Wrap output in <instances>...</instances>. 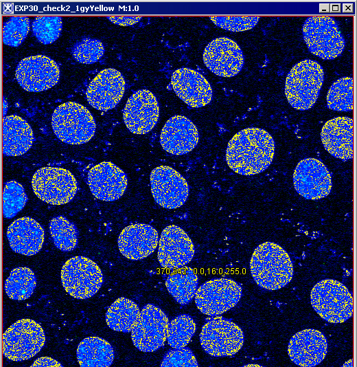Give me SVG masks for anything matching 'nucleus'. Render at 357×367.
<instances>
[{
    "label": "nucleus",
    "instance_id": "obj_1",
    "mask_svg": "<svg viewBox=\"0 0 357 367\" xmlns=\"http://www.w3.org/2000/svg\"><path fill=\"white\" fill-rule=\"evenodd\" d=\"M275 142L264 129L246 128L229 140L226 150L228 166L241 175H253L264 171L271 164Z\"/></svg>",
    "mask_w": 357,
    "mask_h": 367
},
{
    "label": "nucleus",
    "instance_id": "obj_2",
    "mask_svg": "<svg viewBox=\"0 0 357 367\" xmlns=\"http://www.w3.org/2000/svg\"><path fill=\"white\" fill-rule=\"evenodd\" d=\"M250 271L262 288L277 290L288 284L293 276V266L288 254L278 244L264 242L254 250Z\"/></svg>",
    "mask_w": 357,
    "mask_h": 367
},
{
    "label": "nucleus",
    "instance_id": "obj_3",
    "mask_svg": "<svg viewBox=\"0 0 357 367\" xmlns=\"http://www.w3.org/2000/svg\"><path fill=\"white\" fill-rule=\"evenodd\" d=\"M323 80V69L316 61L306 59L295 65L288 74L285 83V94L289 104L301 111L312 107Z\"/></svg>",
    "mask_w": 357,
    "mask_h": 367
},
{
    "label": "nucleus",
    "instance_id": "obj_4",
    "mask_svg": "<svg viewBox=\"0 0 357 367\" xmlns=\"http://www.w3.org/2000/svg\"><path fill=\"white\" fill-rule=\"evenodd\" d=\"M51 126L56 136L69 144H82L94 135L95 122L90 111L83 105L67 102L54 111Z\"/></svg>",
    "mask_w": 357,
    "mask_h": 367
},
{
    "label": "nucleus",
    "instance_id": "obj_5",
    "mask_svg": "<svg viewBox=\"0 0 357 367\" xmlns=\"http://www.w3.org/2000/svg\"><path fill=\"white\" fill-rule=\"evenodd\" d=\"M314 311L325 321L342 323L353 314V298L347 288L334 279L318 282L310 293Z\"/></svg>",
    "mask_w": 357,
    "mask_h": 367
},
{
    "label": "nucleus",
    "instance_id": "obj_6",
    "mask_svg": "<svg viewBox=\"0 0 357 367\" xmlns=\"http://www.w3.org/2000/svg\"><path fill=\"white\" fill-rule=\"evenodd\" d=\"M303 36L309 51L324 60L334 59L345 48V41L336 21L328 16L308 18L303 25Z\"/></svg>",
    "mask_w": 357,
    "mask_h": 367
},
{
    "label": "nucleus",
    "instance_id": "obj_7",
    "mask_svg": "<svg viewBox=\"0 0 357 367\" xmlns=\"http://www.w3.org/2000/svg\"><path fill=\"white\" fill-rule=\"evenodd\" d=\"M45 342V335L42 326L33 320L21 319L3 334V354L12 361L27 360L40 352Z\"/></svg>",
    "mask_w": 357,
    "mask_h": 367
},
{
    "label": "nucleus",
    "instance_id": "obj_8",
    "mask_svg": "<svg viewBox=\"0 0 357 367\" xmlns=\"http://www.w3.org/2000/svg\"><path fill=\"white\" fill-rule=\"evenodd\" d=\"M64 289L76 299H88L94 296L103 282L99 266L91 259L76 256L67 260L61 269Z\"/></svg>",
    "mask_w": 357,
    "mask_h": 367
},
{
    "label": "nucleus",
    "instance_id": "obj_9",
    "mask_svg": "<svg viewBox=\"0 0 357 367\" xmlns=\"http://www.w3.org/2000/svg\"><path fill=\"white\" fill-rule=\"evenodd\" d=\"M36 196L44 202L61 205L71 201L77 190V181L68 170L58 167H43L38 169L32 179Z\"/></svg>",
    "mask_w": 357,
    "mask_h": 367
},
{
    "label": "nucleus",
    "instance_id": "obj_10",
    "mask_svg": "<svg viewBox=\"0 0 357 367\" xmlns=\"http://www.w3.org/2000/svg\"><path fill=\"white\" fill-rule=\"evenodd\" d=\"M199 339L207 354L227 357L236 354L241 349L244 336L238 324L222 316H216L203 326Z\"/></svg>",
    "mask_w": 357,
    "mask_h": 367
},
{
    "label": "nucleus",
    "instance_id": "obj_11",
    "mask_svg": "<svg viewBox=\"0 0 357 367\" xmlns=\"http://www.w3.org/2000/svg\"><path fill=\"white\" fill-rule=\"evenodd\" d=\"M242 296V288L232 279L220 278L202 284L195 294L198 310L207 315L224 313L234 307Z\"/></svg>",
    "mask_w": 357,
    "mask_h": 367
},
{
    "label": "nucleus",
    "instance_id": "obj_12",
    "mask_svg": "<svg viewBox=\"0 0 357 367\" xmlns=\"http://www.w3.org/2000/svg\"><path fill=\"white\" fill-rule=\"evenodd\" d=\"M169 320L164 311L153 304H146L131 331L134 346L145 353L156 351L167 340Z\"/></svg>",
    "mask_w": 357,
    "mask_h": 367
},
{
    "label": "nucleus",
    "instance_id": "obj_13",
    "mask_svg": "<svg viewBox=\"0 0 357 367\" xmlns=\"http://www.w3.org/2000/svg\"><path fill=\"white\" fill-rule=\"evenodd\" d=\"M150 182L154 201L164 208H178L188 198L189 190L186 179L172 167L154 168L150 173Z\"/></svg>",
    "mask_w": 357,
    "mask_h": 367
},
{
    "label": "nucleus",
    "instance_id": "obj_14",
    "mask_svg": "<svg viewBox=\"0 0 357 367\" xmlns=\"http://www.w3.org/2000/svg\"><path fill=\"white\" fill-rule=\"evenodd\" d=\"M60 70L49 57L36 55L22 59L16 69V79L25 90L38 92L50 89L59 80Z\"/></svg>",
    "mask_w": 357,
    "mask_h": 367
},
{
    "label": "nucleus",
    "instance_id": "obj_15",
    "mask_svg": "<svg viewBox=\"0 0 357 367\" xmlns=\"http://www.w3.org/2000/svg\"><path fill=\"white\" fill-rule=\"evenodd\" d=\"M293 185L297 193L305 199L318 200L331 192L332 177L323 162L315 158H306L295 168Z\"/></svg>",
    "mask_w": 357,
    "mask_h": 367
},
{
    "label": "nucleus",
    "instance_id": "obj_16",
    "mask_svg": "<svg viewBox=\"0 0 357 367\" xmlns=\"http://www.w3.org/2000/svg\"><path fill=\"white\" fill-rule=\"evenodd\" d=\"M157 258L160 265L176 269L187 265L194 255V246L188 234L176 225L167 226L159 240Z\"/></svg>",
    "mask_w": 357,
    "mask_h": 367
},
{
    "label": "nucleus",
    "instance_id": "obj_17",
    "mask_svg": "<svg viewBox=\"0 0 357 367\" xmlns=\"http://www.w3.org/2000/svg\"><path fill=\"white\" fill-rule=\"evenodd\" d=\"M203 58L207 68L222 77L237 75L244 65L241 48L227 37L217 38L209 43L204 49Z\"/></svg>",
    "mask_w": 357,
    "mask_h": 367
},
{
    "label": "nucleus",
    "instance_id": "obj_18",
    "mask_svg": "<svg viewBox=\"0 0 357 367\" xmlns=\"http://www.w3.org/2000/svg\"><path fill=\"white\" fill-rule=\"evenodd\" d=\"M159 117V107L154 95L147 89H140L128 100L123 111L127 129L134 134L143 135L156 125Z\"/></svg>",
    "mask_w": 357,
    "mask_h": 367
},
{
    "label": "nucleus",
    "instance_id": "obj_19",
    "mask_svg": "<svg viewBox=\"0 0 357 367\" xmlns=\"http://www.w3.org/2000/svg\"><path fill=\"white\" fill-rule=\"evenodd\" d=\"M87 181L91 193L104 201L119 199L128 186L126 173L111 162H102L92 167L88 173Z\"/></svg>",
    "mask_w": 357,
    "mask_h": 367
},
{
    "label": "nucleus",
    "instance_id": "obj_20",
    "mask_svg": "<svg viewBox=\"0 0 357 367\" xmlns=\"http://www.w3.org/2000/svg\"><path fill=\"white\" fill-rule=\"evenodd\" d=\"M125 90L122 74L114 68L102 70L88 86L86 96L89 104L103 111L112 109L119 102Z\"/></svg>",
    "mask_w": 357,
    "mask_h": 367
},
{
    "label": "nucleus",
    "instance_id": "obj_21",
    "mask_svg": "<svg viewBox=\"0 0 357 367\" xmlns=\"http://www.w3.org/2000/svg\"><path fill=\"white\" fill-rule=\"evenodd\" d=\"M327 342L319 331L307 329L296 333L290 340L288 354L292 362L302 367L319 365L325 357Z\"/></svg>",
    "mask_w": 357,
    "mask_h": 367
},
{
    "label": "nucleus",
    "instance_id": "obj_22",
    "mask_svg": "<svg viewBox=\"0 0 357 367\" xmlns=\"http://www.w3.org/2000/svg\"><path fill=\"white\" fill-rule=\"evenodd\" d=\"M171 85L178 97L191 107H205L212 99V89L209 82L192 69L184 67L174 71Z\"/></svg>",
    "mask_w": 357,
    "mask_h": 367
},
{
    "label": "nucleus",
    "instance_id": "obj_23",
    "mask_svg": "<svg viewBox=\"0 0 357 367\" xmlns=\"http://www.w3.org/2000/svg\"><path fill=\"white\" fill-rule=\"evenodd\" d=\"M155 228L146 223H135L122 230L117 238L120 253L133 260L143 259L151 255L159 243Z\"/></svg>",
    "mask_w": 357,
    "mask_h": 367
},
{
    "label": "nucleus",
    "instance_id": "obj_24",
    "mask_svg": "<svg viewBox=\"0 0 357 367\" xmlns=\"http://www.w3.org/2000/svg\"><path fill=\"white\" fill-rule=\"evenodd\" d=\"M199 134L195 124L183 115L171 117L163 126L160 135L162 148L174 155L192 151L198 144Z\"/></svg>",
    "mask_w": 357,
    "mask_h": 367
},
{
    "label": "nucleus",
    "instance_id": "obj_25",
    "mask_svg": "<svg viewBox=\"0 0 357 367\" xmlns=\"http://www.w3.org/2000/svg\"><path fill=\"white\" fill-rule=\"evenodd\" d=\"M353 129V120L349 117H336L327 121L321 132L325 149L344 162L352 159Z\"/></svg>",
    "mask_w": 357,
    "mask_h": 367
},
{
    "label": "nucleus",
    "instance_id": "obj_26",
    "mask_svg": "<svg viewBox=\"0 0 357 367\" xmlns=\"http://www.w3.org/2000/svg\"><path fill=\"white\" fill-rule=\"evenodd\" d=\"M6 235L11 249L25 256L37 254L41 249L45 239L43 227L29 216L14 220L8 226Z\"/></svg>",
    "mask_w": 357,
    "mask_h": 367
},
{
    "label": "nucleus",
    "instance_id": "obj_27",
    "mask_svg": "<svg viewBox=\"0 0 357 367\" xmlns=\"http://www.w3.org/2000/svg\"><path fill=\"white\" fill-rule=\"evenodd\" d=\"M33 131L29 124L16 115L5 116L2 122V152L6 156H19L32 146Z\"/></svg>",
    "mask_w": 357,
    "mask_h": 367
},
{
    "label": "nucleus",
    "instance_id": "obj_28",
    "mask_svg": "<svg viewBox=\"0 0 357 367\" xmlns=\"http://www.w3.org/2000/svg\"><path fill=\"white\" fill-rule=\"evenodd\" d=\"M77 359L81 367H108L115 357L108 342L99 337H87L78 344Z\"/></svg>",
    "mask_w": 357,
    "mask_h": 367
},
{
    "label": "nucleus",
    "instance_id": "obj_29",
    "mask_svg": "<svg viewBox=\"0 0 357 367\" xmlns=\"http://www.w3.org/2000/svg\"><path fill=\"white\" fill-rule=\"evenodd\" d=\"M165 280L169 293L180 304L186 305L192 302L198 288V278L189 267L173 269Z\"/></svg>",
    "mask_w": 357,
    "mask_h": 367
},
{
    "label": "nucleus",
    "instance_id": "obj_30",
    "mask_svg": "<svg viewBox=\"0 0 357 367\" xmlns=\"http://www.w3.org/2000/svg\"><path fill=\"white\" fill-rule=\"evenodd\" d=\"M139 313V308L133 300L120 297L108 307L106 313V322L115 331L131 332Z\"/></svg>",
    "mask_w": 357,
    "mask_h": 367
},
{
    "label": "nucleus",
    "instance_id": "obj_31",
    "mask_svg": "<svg viewBox=\"0 0 357 367\" xmlns=\"http://www.w3.org/2000/svg\"><path fill=\"white\" fill-rule=\"evenodd\" d=\"M36 287V278L33 271L27 267L13 269L6 278L4 289L12 300L28 299Z\"/></svg>",
    "mask_w": 357,
    "mask_h": 367
},
{
    "label": "nucleus",
    "instance_id": "obj_32",
    "mask_svg": "<svg viewBox=\"0 0 357 367\" xmlns=\"http://www.w3.org/2000/svg\"><path fill=\"white\" fill-rule=\"evenodd\" d=\"M49 231L55 246L60 250L71 252L76 247L78 230L76 225L64 216L51 219Z\"/></svg>",
    "mask_w": 357,
    "mask_h": 367
},
{
    "label": "nucleus",
    "instance_id": "obj_33",
    "mask_svg": "<svg viewBox=\"0 0 357 367\" xmlns=\"http://www.w3.org/2000/svg\"><path fill=\"white\" fill-rule=\"evenodd\" d=\"M196 330L194 319L188 314H181L169 322L168 344L173 348L186 346Z\"/></svg>",
    "mask_w": 357,
    "mask_h": 367
},
{
    "label": "nucleus",
    "instance_id": "obj_34",
    "mask_svg": "<svg viewBox=\"0 0 357 367\" xmlns=\"http://www.w3.org/2000/svg\"><path fill=\"white\" fill-rule=\"evenodd\" d=\"M329 109L337 111H350L353 109V79L343 77L330 87L326 97Z\"/></svg>",
    "mask_w": 357,
    "mask_h": 367
},
{
    "label": "nucleus",
    "instance_id": "obj_35",
    "mask_svg": "<svg viewBox=\"0 0 357 367\" xmlns=\"http://www.w3.org/2000/svg\"><path fill=\"white\" fill-rule=\"evenodd\" d=\"M27 197L23 186L10 180L4 186L3 191V215L6 219L15 216L25 207Z\"/></svg>",
    "mask_w": 357,
    "mask_h": 367
},
{
    "label": "nucleus",
    "instance_id": "obj_36",
    "mask_svg": "<svg viewBox=\"0 0 357 367\" xmlns=\"http://www.w3.org/2000/svg\"><path fill=\"white\" fill-rule=\"evenodd\" d=\"M62 26L59 16H39L32 22V32L41 43L50 44L59 37Z\"/></svg>",
    "mask_w": 357,
    "mask_h": 367
},
{
    "label": "nucleus",
    "instance_id": "obj_37",
    "mask_svg": "<svg viewBox=\"0 0 357 367\" xmlns=\"http://www.w3.org/2000/svg\"><path fill=\"white\" fill-rule=\"evenodd\" d=\"M30 28V19L25 16H12L4 23L3 42L11 46H19L25 38Z\"/></svg>",
    "mask_w": 357,
    "mask_h": 367
},
{
    "label": "nucleus",
    "instance_id": "obj_38",
    "mask_svg": "<svg viewBox=\"0 0 357 367\" xmlns=\"http://www.w3.org/2000/svg\"><path fill=\"white\" fill-rule=\"evenodd\" d=\"M71 53L78 62L83 64H92L103 56L104 47L97 39L85 38L73 46Z\"/></svg>",
    "mask_w": 357,
    "mask_h": 367
},
{
    "label": "nucleus",
    "instance_id": "obj_39",
    "mask_svg": "<svg viewBox=\"0 0 357 367\" xmlns=\"http://www.w3.org/2000/svg\"><path fill=\"white\" fill-rule=\"evenodd\" d=\"M209 19L216 25L224 30L242 32L253 28L260 17L257 16H211Z\"/></svg>",
    "mask_w": 357,
    "mask_h": 367
},
{
    "label": "nucleus",
    "instance_id": "obj_40",
    "mask_svg": "<svg viewBox=\"0 0 357 367\" xmlns=\"http://www.w3.org/2000/svg\"><path fill=\"white\" fill-rule=\"evenodd\" d=\"M161 367H196L198 362L189 348L182 347L169 350L163 356Z\"/></svg>",
    "mask_w": 357,
    "mask_h": 367
},
{
    "label": "nucleus",
    "instance_id": "obj_41",
    "mask_svg": "<svg viewBox=\"0 0 357 367\" xmlns=\"http://www.w3.org/2000/svg\"><path fill=\"white\" fill-rule=\"evenodd\" d=\"M141 16H108L107 19L112 23L119 25H131L138 23Z\"/></svg>",
    "mask_w": 357,
    "mask_h": 367
},
{
    "label": "nucleus",
    "instance_id": "obj_42",
    "mask_svg": "<svg viewBox=\"0 0 357 367\" xmlns=\"http://www.w3.org/2000/svg\"><path fill=\"white\" fill-rule=\"evenodd\" d=\"M32 367H44V366H59L62 367L63 366L55 360L54 359L49 357H41L37 358L33 364L31 365Z\"/></svg>",
    "mask_w": 357,
    "mask_h": 367
},
{
    "label": "nucleus",
    "instance_id": "obj_43",
    "mask_svg": "<svg viewBox=\"0 0 357 367\" xmlns=\"http://www.w3.org/2000/svg\"><path fill=\"white\" fill-rule=\"evenodd\" d=\"M246 366H259L255 365V364H249V365H246Z\"/></svg>",
    "mask_w": 357,
    "mask_h": 367
}]
</instances>
